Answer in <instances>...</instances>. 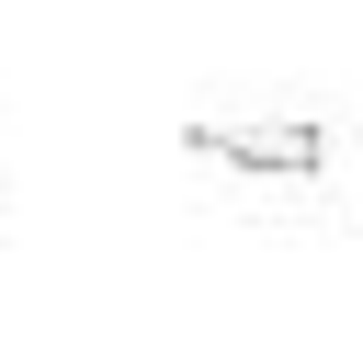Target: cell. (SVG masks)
Returning a JSON list of instances; mask_svg holds the SVG:
<instances>
[{
	"mask_svg": "<svg viewBox=\"0 0 363 363\" xmlns=\"http://www.w3.org/2000/svg\"><path fill=\"white\" fill-rule=\"evenodd\" d=\"M182 147L216 159V170H261V182H306V170H329V125H193Z\"/></svg>",
	"mask_w": 363,
	"mask_h": 363,
	"instance_id": "1",
	"label": "cell"
}]
</instances>
